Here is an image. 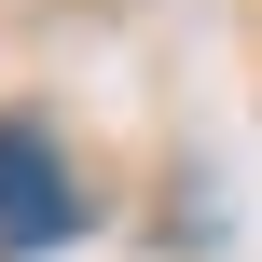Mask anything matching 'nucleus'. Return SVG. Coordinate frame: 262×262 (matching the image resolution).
Returning <instances> with one entry per match:
<instances>
[{
    "mask_svg": "<svg viewBox=\"0 0 262 262\" xmlns=\"http://www.w3.org/2000/svg\"><path fill=\"white\" fill-rule=\"evenodd\" d=\"M69 235H83V193H69L55 138L14 111V124H0V249H14V262H41V249H69Z\"/></svg>",
    "mask_w": 262,
    "mask_h": 262,
    "instance_id": "1",
    "label": "nucleus"
}]
</instances>
